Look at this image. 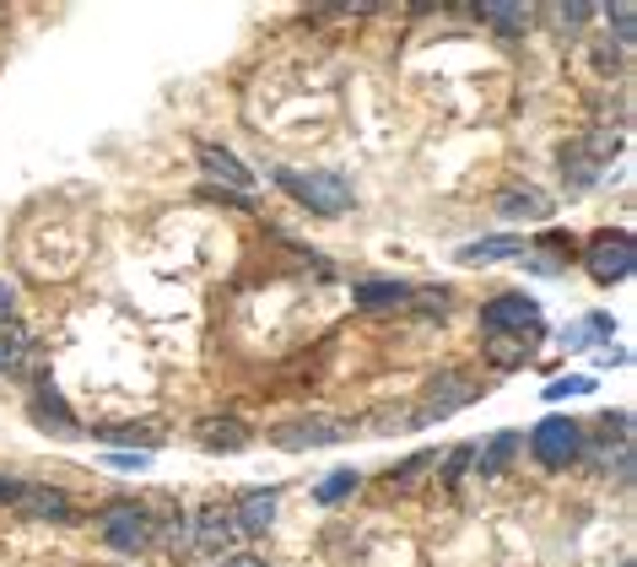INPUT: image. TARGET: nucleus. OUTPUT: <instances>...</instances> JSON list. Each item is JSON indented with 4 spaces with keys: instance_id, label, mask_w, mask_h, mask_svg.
<instances>
[{
    "instance_id": "1",
    "label": "nucleus",
    "mask_w": 637,
    "mask_h": 567,
    "mask_svg": "<svg viewBox=\"0 0 637 567\" xmlns=\"http://www.w3.org/2000/svg\"><path fill=\"white\" fill-rule=\"evenodd\" d=\"M287 194H298L303 205H314L324 216H340V211H351V185L340 179V174H276Z\"/></svg>"
},
{
    "instance_id": "2",
    "label": "nucleus",
    "mask_w": 637,
    "mask_h": 567,
    "mask_svg": "<svg viewBox=\"0 0 637 567\" xmlns=\"http://www.w3.org/2000/svg\"><path fill=\"white\" fill-rule=\"evenodd\" d=\"M351 438V422H340V416H292V422H281L270 443L276 448H292V454H303V448H335V443Z\"/></svg>"
},
{
    "instance_id": "3",
    "label": "nucleus",
    "mask_w": 637,
    "mask_h": 567,
    "mask_svg": "<svg viewBox=\"0 0 637 567\" xmlns=\"http://www.w3.org/2000/svg\"><path fill=\"white\" fill-rule=\"evenodd\" d=\"M583 448V433H578L573 416H546L535 433H529V454L546 465V470H568Z\"/></svg>"
},
{
    "instance_id": "4",
    "label": "nucleus",
    "mask_w": 637,
    "mask_h": 567,
    "mask_svg": "<svg viewBox=\"0 0 637 567\" xmlns=\"http://www.w3.org/2000/svg\"><path fill=\"white\" fill-rule=\"evenodd\" d=\"M476 394H481V389H476L470 378L438 374L433 383H427V394H422V405H416V416H411L405 427H427V422H444V416H454V411H465V405H470Z\"/></svg>"
},
{
    "instance_id": "5",
    "label": "nucleus",
    "mask_w": 637,
    "mask_h": 567,
    "mask_svg": "<svg viewBox=\"0 0 637 567\" xmlns=\"http://www.w3.org/2000/svg\"><path fill=\"white\" fill-rule=\"evenodd\" d=\"M583 265H589V276L600 281V287H611V281H627L637 265V249L627 233H600L589 249H583Z\"/></svg>"
},
{
    "instance_id": "6",
    "label": "nucleus",
    "mask_w": 637,
    "mask_h": 567,
    "mask_svg": "<svg viewBox=\"0 0 637 567\" xmlns=\"http://www.w3.org/2000/svg\"><path fill=\"white\" fill-rule=\"evenodd\" d=\"M98 524H103V541L114 552H152V541H157V524L146 519V508L135 503H114Z\"/></svg>"
},
{
    "instance_id": "7",
    "label": "nucleus",
    "mask_w": 637,
    "mask_h": 567,
    "mask_svg": "<svg viewBox=\"0 0 637 567\" xmlns=\"http://www.w3.org/2000/svg\"><path fill=\"white\" fill-rule=\"evenodd\" d=\"M540 324V303L529 292H503L492 303H481V330L487 335H518V330H535Z\"/></svg>"
},
{
    "instance_id": "8",
    "label": "nucleus",
    "mask_w": 637,
    "mask_h": 567,
    "mask_svg": "<svg viewBox=\"0 0 637 567\" xmlns=\"http://www.w3.org/2000/svg\"><path fill=\"white\" fill-rule=\"evenodd\" d=\"M233 535H238V524H233V513H222V508H200L194 513V530H190V546L194 552H233Z\"/></svg>"
},
{
    "instance_id": "9",
    "label": "nucleus",
    "mask_w": 637,
    "mask_h": 567,
    "mask_svg": "<svg viewBox=\"0 0 637 567\" xmlns=\"http://www.w3.org/2000/svg\"><path fill=\"white\" fill-rule=\"evenodd\" d=\"M200 168H205V179H216V185H227L233 194H249L255 189V174L227 152V146H200Z\"/></svg>"
},
{
    "instance_id": "10",
    "label": "nucleus",
    "mask_w": 637,
    "mask_h": 567,
    "mask_svg": "<svg viewBox=\"0 0 637 567\" xmlns=\"http://www.w3.org/2000/svg\"><path fill=\"white\" fill-rule=\"evenodd\" d=\"M535 335H540V324H535V330H518V335H487V363L503 368V374L524 368V363L535 357Z\"/></svg>"
},
{
    "instance_id": "11",
    "label": "nucleus",
    "mask_w": 637,
    "mask_h": 567,
    "mask_svg": "<svg viewBox=\"0 0 637 567\" xmlns=\"http://www.w3.org/2000/svg\"><path fill=\"white\" fill-rule=\"evenodd\" d=\"M16 508L27 513V519H49V524H70L76 513H70V498H65L60 487H22L16 492Z\"/></svg>"
},
{
    "instance_id": "12",
    "label": "nucleus",
    "mask_w": 637,
    "mask_h": 567,
    "mask_svg": "<svg viewBox=\"0 0 637 567\" xmlns=\"http://www.w3.org/2000/svg\"><path fill=\"white\" fill-rule=\"evenodd\" d=\"M498 211L503 216H524V222H546L551 216V200H546V189H535V185H513V189H503L498 194Z\"/></svg>"
},
{
    "instance_id": "13",
    "label": "nucleus",
    "mask_w": 637,
    "mask_h": 567,
    "mask_svg": "<svg viewBox=\"0 0 637 567\" xmlns=\"http://www.w3.org/2000/svg\"><path fill=\"white\" fill-rule=\"evenodd\" d=\"M524 254V238H513V233H498V238H476V244H465V249L454 254L459 265H503V259H518Z\"/></svg>"
},
{
    "instance_id": "14",
    "label": "nucleus",
    "mask_w": 637,
    "mask_h": 567,
    "mask_svg": "<svg viewBox=\"0 0 637 567\" xmlns=\"http://www.w3.org/2000/svg\"><path fill=\"white\" fill-rule=\"evenodd\" d=\"M194 438L205 443V448H227V454H233V448H249L255 433H249L238 416H205V422H194Z\"/></svg>"
},
{
    "instance_id": "15",
    "label": "nucleus",
    "mask_w": 637,
    "mask_h": 567,
    "mask_svg": "<svg viewBox=\"0 0 637 567\" xmlns=\"http://www.w3.org/2000/svg\"><path fill=\"white\" fill-rule=\"evenodd\" d=\"M33 416H38V427H55L60 438H76V433H81V427L70 422L65 400L55 394V383H38V394H33Z\"/></svg>"
},
{
    "instance_id": "16",
    "label": "nucleus",
    "mask_w": 637,
    "mask_h": 567,
    "mask_svg": "<svg viewBox=\"0 0 637 567\" xmlns=\"http://www.w3.org/2000/svg\"><path fill=\"white\" fill-rule=\"evenodd\" d=\"M351 298H357V309H405L411 303V287L405 281H362Z\"/></svg>"
},
{
    "instance_id": "17",
    "label": "nucleus",
    "mask_w": 637,
    "mask_h": 567,
    "mask_svg": "<svg viewBox=\"0 0 637 567\" xmlns=\"http://www.w3.org/2000/svg\"><path fill=\"white\" fill-rule=\"evenodd\" d=\"M276 503H281L276 492H249V498L238 503V519H233V524H238V530H249V535H259V530H270V524H276Z\"/></svg>"
},
{
    "instance_id": "18",
    "label": "nucleus",
    "mask_w": 637,
    "mask_h": 567,
    "mask_svg": "<svg viewBox=\"0 0 637 567\" xmlns=\"http://www.w3.org/2000/svg\"><path fill=\"white\" fill-rule=\"evenodd\" d=\"M518 448H524L518 433H498L492 443H481V448H476V459H481V470H487V476H498V470H509V465H513V454H518Z\"/></svg>"
},
{
    "instance_id": "19",
    "label": "nucleus",
    "mask_w": 637,
    "mask_h": 567,
    "mask_svg": "<svg viewBox=\"0 0 637 567\" xmlns=\"http://www.w3.org/2000/svg\"><path fill=\"white\" fill-rule=\"evenodd\" d=\"M605 335H616V319L611 314H583L578 324H568L562 341H568L573 352H583V346H594V341H605Z\"/></svg>"
},
{
    "instance_id": "20",
    "label": "nucleus",
    "mask_w": 637,
    "mask_h": 567,
    "mask_svg": "<svg viewBox=\"0 0 637 567\" xmlns=\"http://www.w3.org/2000/svg\"><path fill=\"white\" fill-rule=\"evenodd\" d=\"M481 22H492L503 38H518L529 27V5H481Z\"/></svg>"
},
{
    "instance_id": "21",
    "label": "nucleus",
    "mask_w": 637,
    "mask_h": 567,
    "mask_svg": "<svg viewBox=\"0 0 637 567\" xmlns=\"http://www.w3.org/2000/svg\"><path fill=\"white\" fill-rule=\"evenodd\" d=\"M357 481H362L357 470H335V476H324V481H318L314 498L329 508V503H340V498H351V492H357Z\"/></svg>"
},
{
    "instance_id": "22",
    "label": "nucleus",
    "mask_w": 637,
    "mask_h": 567,
    "mask_svg": "<svg viewBox=\"0 0 637 567\" xmlns=\"http://www.w3.org/2000/svg\"><path fill=\"white\" fill-rule=\"evenodd\" d=\"M600 383L589 374H568V378H557V383H546V400H568V394H594Z\"/></svg>"
},
{
    "instance_id": "23",
    "label": "nucleus",
    "mask_w": 637,
    "mask_h": 567,
    "mask_svg": "<svg viewBox=\"0 0 637 567\" xmlns=\"http://www.w3.org/2000/svg\"><path fill=\"white\" fill-rule=\"evenodd\" d=\"M103 438L109 443H141V448L152 454V448L163 443V433H157V427H103Z\"/></svg>"
},
{
    "instance_id": "24",
    "label": "nucleus",
    "mask_w": 637,
    "mask_h": 567,
    "mask_svg": "<svg viewBox=\"0 0 637 567\" xmlns=\"http://www.w3.org/2000/svg\"><path fill=\"white\" fill-rule=\"evenodd\" d=\"M605 16H611V27H616V44H633L637 38V11L633 5H611Z\"/></svg>"
},
{
    "instance_id": "25",
    "label": "nucleus",
    "mask_w": 637,
    "mask_h": 567,
    "mask_svg": "<svg viewBox=\"0 0 637 567\" xmlns=\"http://www.w3.org/2000/svg\"><path fill=\"white\" fill-rule=\"evenodd\" d=\"M98 465H109V470H146L152 454H141V448H135V454H103Z\"/></svg>"
},
{
    "instance_id": "26",
    "label": "nucleus",
    "mask_w": 637,
    "mask_h": 567,
    "mask_svg": "<svg viewBox=\"0 0 637 567\" xmlns=\"http://www.w3.org/2000/svg\"><path fill=\"white\" fill-rule=\"evenodd\" d=\"M557 16H562V27H583L594 16V5H557Z\"/></svg>"
},
{
    "instance_id": "27",
    "label": "nucleus",
    "mask_w": 637,
    "mask_h": 567,
    "mask_svg": "<svg viewBox=\"0 0 637 567\" xmlns=\"http://www.w3.org/2000/svg\"><path fill=\"white\" fill-rule=\"evenodd\" d=\"M222 567H265V557H255V552H238V557H227Z\"/></svg>"
},
{
    "instance_id": "28",
    "label": "nucleus",
    "mask_w": 637,
    "mask_h": 567,
    "mask_svg": "<svg viewBox=\"0 0 637 567\" xmlns=\"http://www.w3.org/2000/svg\"><path fill=\"white\" fill-rule=\"evenodd\" d=\"M11 303H16V298H11V287L0 281V314H11Z\"/></svg>"
},
{
    "instance_id": "29",
    "label": "nucleus",
    "mask_w": 637,
    "mask_h": 567,
    "mask_svg": "<svg viewBox=\"0 0 637 567\" xmlns=\"http://www.w3.org/2000/svg\"><path fill=\"white\" fill-rule=\"evenodd\" d=\"M16 492H22L16 481H0V498H5V503H16Z\"/></svg>"
},
{
    "instance_id": "30",
    "label": "nucleus",
    "mask_w": 637,
    "mask_h": 567,
    "mask_svg": "<svg viewBox=\"0 0 637 567\" xmlns=\"http://www.w3.org/2000/svg\"><path fill=\"white\" fill-rule=\"evenodd\" d=\"M5 368H11V352H5V341H0V374H5Z\"/></svg>"
},
{
    "instance_id": "31",
    "label": "nucleus",
    "mask_w": 637,
    "mask_h": 567,
    "mask_svg": "<svg viewBox=\"0 0 637 567\" xmlns=\"http://www.w3.org/2000/svg\"><path fill=\"white\" fill-rule=\"evenodd\" d=\"M622 567H633V563H622Z\"/></svg>"
}]
</instances>
